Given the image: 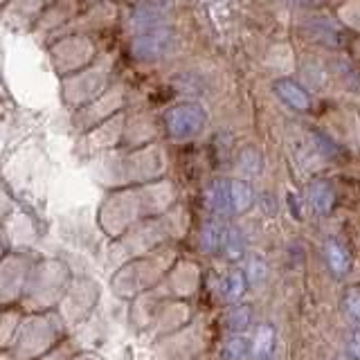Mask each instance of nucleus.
Returning a JSON list of instances; mask_svg holds the SVG:
<instances>
[{"mask_svg": "<svg viewBox=\"0 0 360 360\" xmlns=\"http://www.w3.org/2000/svg\"><path fill=\"white\" fill-rule=\"evenodd\" d=\"M302 32L307 37L320 45H326V48H338L340 45V30H338L335 22H331L329 18H309L302 22Z\"/></svg>", "mask_w": 360, "mask_h": 360, "instance_id": "0eeeda50", "label": "nucleus"}, {"mask_svg": "<svg viewBox=\"0 0 360 360\" xmlns=\"http://www.w3.org/2000/svg\"><path fill=\"white\" fill-rule=\"evenodd\" d=\"M288 205H290V214H295V219H302L300 202H297V196L295 194H288Z\"/></svg>", "mask_w": 360, "mask_h": 360, "instance_id": "c756f323", "label": "nucleus"}, {"mask_svg": "<svg viewBox=\"0 0 360 360\" xmlns=\"http://www.w3.org/2000/svg\"><path fill=\"white\" fill-rule=\"evenodd\" d=\"M106 84V68H95L79 77L65 82V99L68 104H86L93 99Z\"/></svg>", "mask_w": 360, "mask_h": 360, "instance_id": "20e7f679", "label": "nucleus"}, {"mask_svg": "<svg viewBox=\"0 0 360 360\" xmlns=\"http://www.w3.org/2000/svg\"><path fill=\"white\" fill-rule=\"evenodd\" d=\"M333 187L326 183V180H313V183L309 185V191H307V200L309 205L315 214H320V217H324V214H329L331 207H333Z\"/></svg>", "mask_w": 360, "mask_h": 360, "instance_id": "9d476101", "label": "nucleus"}, {"mask_svg": "<svg viewBox=\"0 0 360 360\" xmlns=\"http://www.w3.org/2000/svg\"><path fill=\"white\" fill-rule=\"evenodd\" d=\"M225 324H228V329L234 331V333L243 331L245 326L250 324V309H248V307H234L228 313V318H225Z\"/></svg>", "mask_w": 360, "mask_h": 360, "instance_id": "b1692460", "label": "nucleus"}, {"mask_svg": "<svg viewBox=\"0 0 360 360\" xmlns=\"http://www.w3.org/2000/svg\"><path fill=\"white\" fill-rule=\"evenodd\" d=\"M268 275V268L264 264V259H250V264H248V281H252V284H262Z\"/></svg>", "mask_w": 360, "mask_h": 360, "instance_id": "bb28decb", "label": "nucleus"}, {"mask_svg": "<svg viewBox=\"0 0 360 360\" xmlns=\"http://www.w3.org/2000/svg\"><path fill=\"white\" fill-rule=\"evenodd\" d=\"M335 70H338V75H340L342 84H358V75L352 70V68H349V63L335 61Z\"/></svg>", "mask_w": 360, "mask_h": 360, "instance_id": "cd10ccee", "label": "nucleus"}, {"mask_svg": "<svg viewBox=\"0 0 360 360\" xmlns=\"http://www.w3.org/2000/svg\"><path fill=\"white\" fill-rule=\"evenodd\" d=\"M275 93L281 101H286L290 108L295 110H309L311 108V97L302 86L292 84L290 79H279L275 82Z\"/></svg>", "mask_w": 360, "mask_h": 360, "instance_id": "1a4fd4ad", "label": "nucleus"}, {"mask_svg": "<svg viewBox=\"0 0 360 360\" xmlns=\"http://www.w3.org/2000/svg\"><path fill=\"white\" fill-rule=\"evenodd\" d=\"M223 250L230 259H239L245 250V239L241 230L236 228H228V234H225V243H223Z\"/></svg>", "mask_w": 360, "mask_h": 360, "instance_id": "4be33fe9", "label": "nucleus"}, {"mask_svg": "<svg viewBox=\"0 0 360 360\" xmlns=\"http://www.w3.org/2000/svg\"><path fill=\"white\" fill-rule=\"evenodd\" d=\"M335 360H356V358H354L352 354H349V356H338Z\"/></svg>", "mask_w": 360, "mask_h": 360, "instance_id": "2f4dec72", "label": "nucleus"}, {"mask_svg": "<svg viewBox=\"0 0 360 360\" xmlns=\"http://www.w3.org/2000/svg\"><path fill=\"white\" fill-rule=\"evenodd\" d=\"M309 138H311L313 146L318 149V153L322 158H333V155H338V144L329 138V135H324L320 131H311Z\"/></svg>", "mask_w": 360, "mask_h": 360, "instance_id": "393cba45", "label": "nucleus"}, {"mask_svg": "<svg viewBox=\"0 0 360 360\" xmlns=\"http://www.w3.org/2000/svg\"><path fill=\"white\" fill-rule=\"evenodd\" d=\"M273 352H275V329L270 324H262L257 329L252 342V356L255 360H270Z\"/></svg>", "mask_w": 360, "mask_h": 360, "instance_id": "2eb2a0df", "label": "nucleus"}, {"mask_svg": "<svg viewBox=\"0 0 360 360\" xmlns=\"http://www.w3.org/2000/svg\"><path fill=\"white\" fill-rule=\"evenodd\" d=\"M356 54H358V59H360V41H356Z\"/></svg>", "mask_w": 360, "mask_h": 360, "instance_id": "473e14b6", "label": "nucleus"}, {"mask_svg": "<svg viewBox=\"0 0 360 360\" xmlns=\"http://www.w3.org/2000/svg\"><path fill=\"white\" fill-rule=\"evenodd\" d=\"M165 124H167L169 138L176 142H187V140L198 138L202 133V129H205V124H207V112L198 104H180V106H174L172 110H167Z\"/></svg>", "mask_w": 360, "mask_h": 360, "instance_id": "f03ea898", "label": "nucleus"}, {"mask_svg": "<svg viewBox=\"0 0 360 360\" xmlns=\"http://www.w3.org/2000/svg\"><path fill=\"white\" fill-rule=\"evenodd\" d=\"M248 349H250V342L243 335H232L221 349V360H243L248 356Z\"/></svg>", "mask_w": 360, "mask_h": 360, "instance_id": "412c9836", "label": "nucleus"}, {"mask_svg": "<svg viewBox=\"0 0 360 360\" xmlns=\"http://www.w3.org/2000/svg\"><path fill=\"white\" fill-rule=\"evenodd\" d=\"M324 257H326V264H329L331 273L335 277H342L349 270V257L345 252V248L338 241H326L324 243Z\"/></svg>", "mask_w": 360, "mask_h": 360, "instance_id": "dca6fc26", "label": "nucleus"}, {"mask_svg": "<svg viewBox=\"0 0 360 360\" xmlns=\"http://www.w3.org/2000/svg\"><path fill=\"white\" fill-rule=\"evenodd\" d=\"M304 79H307V84L313 86V90H324L326 82H329V72H326V68L320 65L318 61H307V65H304Z\"/></svg>", "mask_w": 360, "mask_h": 360, "instance_id": "aec40b11", "label": "nucleus"}, {"mask_svg": "<svg viewBox=\"0 0 360 360\" xmlns=\"http://www.w3.org/2000/svg\"><path fill=\"white\" fill-rule=\"evenodd\" d=\"M165 165L167 160L160 146H146L142 151L110 160L108 172L120 174L117 180H149L160 176L165 172Z\"/></svg>", "mask_w": 360, "mask_h": 360, "instance_id": "f257e3e1", "label": "nucleus"}, {"mask_svg": "<svg viewBox=\"0 0 360 360\" xmlns=\"http://www.w3.org/2000/svg\"><path fill=\"white\" fill-rule=\"evenodd\" d=\"M178 48V34L172 27H151L131 43V54L138 61H158L162 56L172 54Z\"/></svg>", "mask_w": 360, "mask_h": 360, "instance_id": "7ed1b4c3", "label": "nucleus"}, {"mask_svg": "<svg viewBox=\"0 0 360 360\" xmlns=\"http://www.w3.org/2000/svg\"><path fill=\"white\" fill-rule=\"evenodd\" d=\"M338 16H340L347 27L360 32V0H347L340 11H338Z\"/></svg>", "mask_w": 360, "mask_h": 360, "instance_id": "5701e85b", "label": "nucleus"}, {"mask_svg": "<svg viewBox=\"0 0 360 360\" xmlns=\"http://www.w3.org/2000/svg\"><path fill=\"white\" fill-rule=\"evenodd\" d=\"M266 63L270 68H275L279 72H288L292 70V63H295V56H292V50L288 45H273L266 56Z\"/></svg>", "mask_w": 360, "mask_h": 360, "instance_id": "f3484780", "label": "nucleus"}, {"mask_svg": "<svg viewBox=\"0 0 360 360\" xmlns=\"http://www.w3.org/2000/svg\"><path fill=\"white\" fill-rule=\"evenodd\" d=\"M207 207L221 214V217L232 214V196H230L228 180H214L212 183V187L207 189Z\"/></svg>", "mask_w": 360, "mask_h": 360, "instance_id": "9b49d317", "label": "nucleus"}, {"mask_svg": "<svg viewBox=\"0 0 360 360\" xmlns=\"http://www.w3.org/2000/svg\"><path fill=\"white\" fill-rule=\"evenodd\" d=\"M54 61L56 68L61 72L65 70H77V68L86 65L90 59H93V43L88 39L75 37V39H65L54 48Z\"/></svg>", "mask_w": 360, "mask_h": 360, "instance_id": "39448f33", "label": "nucleus"}, {"mask_svg": "<svg viewBox=\"0 0 360 360\" xmlns=\"http://www.w3.org/2000/svg\"><path fill=\"white\" fill-rule=\"evenodd\" d=\"M245 284H248V277L241 273V270H234V273H230L223 279V297L230 302H236L245 292Z\"/></svg>", "mask_w": 360, "mask_h": 360, "instance_id": "6ab92c4d", "label": "nucleus"}, {"mask_svg": "<svg viewBox=\"0 0 360 360\" xmlns=\"http://www.w3.org/2000/svg\"><path fill=\"white\" fill-rule=\"evenodd\" d=\"M230 196H232V212L243 214L255 205V189L245 180H230Z\"/></svg>", "mask_w": 360, "mask_h": 360, "instance_id": "4468645a", "label": "nucleus"}, {"mask_svg": "<svg viewBox=\"0 0 360 360\" xmlns=\"http://www.w3.org/2000/svg\"><path fill=\"white\" fill-rule=\"evenodd\" d=\"M225 234L228 228H223L221 221H207L200 230V250L202 252H217L225 243Z\"/></svg>", "mask_w": 360, "mask_h": 360, "instance_id": "ddd939ff", "label": "nucleus"}, {"mask_svg": "<svg viewBox=\"0 0 360 360\" xmlns=\"http://www.w3.org/2000/svg\"><path fill=\"white\" fill-rule=\"evenodd\" d=\"M349 354H352L356 360H360V326L349 335Z\"/></svg>", "mask_w": 360, "mask_h": 360, "instance_id": "c85d7f7f", "label": "nucleus"}, {"mask_svg": "<svg viewBox=\"0 0 360 360\" xmlns=\"http://www.w3.org/2000/svg\"><path fill=\"white\" fill-rule=\"evenodd\" d=\"M0 3H3V0H0Z\"/></svg>", "mask_w": 360, "mask_h": 360, "instance_id": "72a5a7b5", "label": "nucleus"}, {"mask_svg": "<svg viewBox=\"0 0 360 360\" xmlns=\"http://www.w3.org/2000/svg\"><path fill=\"white\" fill-rule=\"evenodd\" d=\"M290 3H300V5H318L320 0H290Z\"/></svg>", "mask_w": 360, "mask_h": 360, "instance_id": "7c9ffc66", "label": "nucleus"}, {"mask_svg": "<svg viewBox=\"0 0 360 360\" xmlns=\"http://www.w3.org/2000/svg\"><path fill=\"white\" fill-rule=\"evenodd\" d=\"M264 169V155L257 146H243L236 155V172L245 178H255Z\"/></svg>", "mask_w": 360, "mask_h": 360, "instance_id": "f8f14e48", "label": "nucleus"}, {"mask_svg": "<svg viewBox=\"0 0 360 360\" xmlns=\"http://www.w3.org/2000/svg\"><path fill=\"white\" fill-rule=\"evenodd\" d=\"M165 18V9L158 7V5H146L142 9L135 11L133 16V27L138 30H151L160 25V20Z\"/></svg>", "mask_w": 360, "mask_h": 360, "instance_id": "a211bd4d", "label": "nucleus"}, {"mask_svg": "<svg viewBox=\"0 0 360 360\" xmlns=\"http://www.w3.org/2000/svg\"><path fill=\"white\" fill-rule=\"evenodd\" d=\"M122 106V88H112L104 97H99L95 104H90L82 115H79V124H95L101 120H108V115H112V110H117Z\"/></svg>", "mask_w": 360, "mask_h": 360, "instance_id": "423d86ee", "label": "nucleus"}, {"mask_svg": "<svg viewBox=\"0 0 360 360\" xmlns=\"http://www.w3.org/2000/svg\"><path fill=\"white\" fill-rule=\"evenodd\" d=\"M122 129H124V117L122 115L110 117L108 122H104L101 127H97L88 135V144L93 146V149H106V146H112L122 138Z\"/></svg>", "mask_w": 360, "mask_h": 360, "instance_id": "6e6552de", "label": "nucleus"}, {"mask_svg": "<svg viewBox=\"0 0 360 360\" xmlns=\"http://www.w3.org/2000/svg\"><path fill=\"white\" fill-rule=\"evenodd\" d=\"M342 307H345L347 318L356 324H360V288H349L345 292Z\"/></svg>", "mask_w": 360, "mask_h": 360, "instance_id": "a878e982", "label": "nucleus"}]
</instances>
